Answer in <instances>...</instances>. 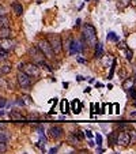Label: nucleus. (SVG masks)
Returning <instances> with one entry per match:
<instances>
[{"mask_svg":"<svg viewBox=\"0 0 136 154\" xmlns=\"http://www.w3.org/2000/svg\"><path fill=\"white\" fill-rule=\"evenodd\" d=\"M15 47V40H11V38H4L3 42H1V48L3 49H6L8 52L10 49H12V48Z\"/></svg>","mask_w":136,"mask_h":154,"instance_id":"nucleus-11","label":"nucleus"},{"mask_svg":"<svg viewBox=\"0 0 136 154\" xmlns=\"http://www.w3.org/2000/svg\"><path fill=\"white\" fill-rule=\"evenodd\" d=\"M11 135L8 131H6V130H0V142H7V140H10Z\"/></svg>","mask_w":136,"mask_h":154,"instance_id":"nucleus-19","label":"nucleus"},{"mask_svg":"<svg viewBox=\"0 0 136 154\" xmlns=\"http://www.w3.org/2000/svg\"><path fill=\"white\" fill-rule=\"evenodd\" d=\"M23 98H25V101H26V102H30V104H31V102H33V101L29 98V96H25V97H23Z\"/></svg>","mask_w":136,"mask_h":154,"instance_id":"nucleus-35","label":"nucleus"},{"mask_svg":"<svg viewBox=\"0 0 136 154\" xmlns=\"http://www.w3.org/2000/svg\"><path fill=\"white\" fill-rule=\"evenodd\" d=\"M83 40L89 47H95L97 44V33H95V27L90 23H86L83 26Z\"/></svg>","mask_w":136,"mask_h":154,"instance_id":"nucleus-1","label":"nucleus"},{"mask_svg":"<svg viewBox=\"0 0 136 154\" xmlns=\"http://www.w3.org/2000/svg\"><path fill=\"white\" fill-rule=\"evenodd\" d=\"M83 50V42L82 41H74L71 42V47H69V55H76L79 52Z\"/></svg>","mask_w":136,"mask_h":154,"instance_id":"nucleus-9","label":"nucleus"},{"mask_svg":"<svg viewBox=\"0 0 136 154\" xmlns=\"http://www.w3.org/2000/svg\"><path fill=\"white\" fill-rule=\"evenodd\" d=\"M18 83L22 89H26V87H30L31 85V79H30V75L25 74V72H19L18 74Z\"/></svg>","mask_w":136,"mask_h":154,"instance_id":"nucleus-5","label":"nucleus"},{"mask_svg":"<svg viewBox=\"0 0 136 154\" xmlns=\"http://www.w3.org/2000/svg\"><path fill=\"white\" fill-rule=\"evenodd\" d=\"M78 61H79V63H84V61H86V60H84V59H83V58H78Z\"/></svg>","mask_w":136,"mask_h":154,"instance_id":"nucleus-37","label":"nucleus"},{"mask_svg":"<svg viewBox=\"0 0 136 154\" xmlns=\"http://www.w3.org/2000/svg\"><path fill=\"white\" fill-rule=\"evenodd\" d=\"M7 151V145L6 142H0V154H4Z\"/></svg>","mask_w":136,"mask_h":154,"instance_id":"nucleus-23","label":"nucleus"},{"mask_svg":"<svg viewBox=\"0 0 136 154\" xmlns=\"http://www.w3.org/2000/svg\"><path fill=\"white\" fill-rule=\"evenodd\" d=\"M129 135H131V143H135V142H136V132H135V131H132Z\"/></svg>","mask_w":136,"mask_h":154,"instance_id":"nucleus-28","label":"nucleus"},{"mask_svg":"<svg viewBox=\"0 0 136 154\" xmlns=\"http://www.w3.org/2000/svg\"><path fill=\"white\" fill-rule=\"evenodd\" d=\"M117 143L120 145V146H122V147L131 145V135H129L128 132H125V131L117 134Z\"/></svg>","mask_w":136,"mask_h":154,"instance_id":"nucleus-6","label":"nucleus"},{"mask_svg":"<svg viewBox=\"0 0 136 154\" xmlns=\"http://www.w3.org/2000/svg\"><path fill=\"white\" fill-rule=\"evenodd\" d=\"M6 128H7L6 123H0V130H6Z\"/></svg>","mask_w":136,"mask_h":154,"instance_id":"nucleus-34","label":"nucleus"},{"mask_svg":"<svg viewBox=\"0 0 136 154\" xmlns=\"http://www.w3.org/2000/svg\"><path fill=\"white\" fill-rule=\"evenodd\" d=\"M68 142H69V145H72V146H79V143H80V139L78 138V135H69L68 136Z\"/></svg>","mask_w":136,"mask_h":154,"instance_id":"nucleus-16","label":"nucleus"},{"mask_svg":"<svg viewBox=\"0 0 136 154\" xmlns=\"http://www.w3.org/2000/svg\"><path fill=\"white\" fill-rule=\"evenodd\" d=\"M11 7H12V11H14L15 15H22L23 14V7H22V4L14 1V3L11 4Z\"/></svg>","mask_w":136,"mask_h":154,"instance_id":"nucleus-13","label":"nucleus"},{"mask_svg":"<svg viewBox=\"0 0 136 154\" xmlns=\"http://www.w3.org/2000/svg\"><path fill=\"white\" fill-rule=\"evenodd\" d=\"M56 151H57V147H53V149H50V150H49V153L54 154V153H56Z\"/></svg>","mask_w":136,"mask_h":154,"instance_id":"nucleus-36","label":"nucleus"},{"mask_svg":"<svg viewBox=\"0 0 136 154\" xmlns=\"http://www.w3.org/2000/svg\"><path fill=\"white\" fill-rule=\"evenodd\" d=\"M135 107H136V100H135Z\"/></svg>","mask_w":136,"mask_h":154,"instance_id":"nucleus-40","label":"nucleus"},{"mask_svg":"<svg viewBox=\"0 0 136 154\" xmlns=\"http://www.w3.org/2000/svg\"><path fill=\"white\" fill-rule=\"evenodd\" d=\"M10 71H11L10 63H4V64H1V67H0V74H1V75H7Z\"/></svg>","mask_w":136,"mask_h":154,"instance_id":"nucleus-20","label":"nucleus"},{"mask_svg":"<svg viewBox=\"0 0 136 154\" xmlns=\"http://www.w3.org/2000/svg\"><path fill=\"white\" fill-rule=\"evenodd\" d=\"M86 1H89V0H86Z\"/></svg>","mask_w":136,"mask_h":154,"instance_id":"nucleus-41","label":"nucleus"},{"mask_svg":"<svg viewBox=\"0 0 136 154\" xmlns=\"http://www.w3.org/2000/svg\"><path fill=\"white\" fill-rule=\"evenodd\" d=\"M8 56V53H7V50L6 49H3V48H0V59H6Z\"/></svg>","mask_w":136,"mask_h":154,"instance_id":"nucleus-25","label":"nucleus"},{"mask_svg":"<svg viewBox=\"0 0 136 154\" xmlns=\"http://www.w3.org/2000/svg\"><path fill=\"white\" fill-rule=\"evenodd\" d=\"M61 111L64 112V113H67V112H68V102L65 100L61 101Z\"/></svg>","mask_w":136,"mask_h":154,"instance_id":"nucleus-22","label":"nucleus"},{"mask_svg":"<svg viewBox=\"0 0 136 154\" xmlns=\"http://www.w3.org/2000/svg\"><path fill=\"white\" fill-rule=\"evenodd\" d=\"M10 37H11L10 27H1L0 29V38L4 40V38H10Z\"/></svg>","mask_w":136,"mask_h":154,"instance_id":"nucleus-15","label":"nucleus"},{"mask_svg":"<svg viewBox=\"0 0 136 154\" xmlns=\"http://www.w3.org/2000/svg\"><path fill=\"white\" fill-rule=\"evenodd\" d=\"M133 85H135V78H129V79H127L125 82L122 83V87H124V90L128 91L129 89H132V87H133Z\"/></svg>","mask_w":136,"mask_h":154,"instance_id":"nucleus-17","label":"nucleus"},{"mask_svg":"<svg viewBox=\"0 0 136 154\" xmlns=\"http://www.w3.org/2000/svg\"><path fill=\"white\" fill-rule=\"evenodd\" d=\"M48 41H49V44H50V47H52V49H53L54 55L61 53L63 47H61V38H60L59 34H49V36H48Z\"/></svg>","mask_w":136,"mask_h":154,"instance_id":"nucleus-3","label":"nucleus"},{"mask_svg":"<svg viewBox=\"0 0 136 154\" xmlns=\"http://www.w3.org/2000/svg\"><path fill=\"white\" fill-rule=\"evenodd\" d=\"M116 143H117V134H116V132H112L110 135H109V146L113 147Z\"/></svg>","mask_w":136,"mask_h":154,"instance_id":"nucleus-21","label":"nucleus"},{"mask_svg":"<svg viewBox=\"0 0 136 154\" xmlns=\"http://www.w3.org/2000/svg\"><path fill=\"white\" fill-rule=\"evenodd\" d=\"M107 38H109V40H115V41H117V40H118V37H117V34H115V33H109V36H107Z\"/></svg>","mask_w":136,"mask_h":154,"instance_id":"nucleus-27","label":"nucleus"},{"mask_svg":"<svg viewBox=\"0 0 136 154\" xmlns=\"http://www.w3.org/2000/svg\"><path fill=\"white\" fill-rule=\"evenodd\" d=\"M128 94H129V98H133V100H136V90H135V87L129 89L128 90Z\"/></svg>","mask_w":136,"mask_h":154,"instance_id":"nucleus-24","label":"nucleus"},{"mask_svg":"<svg viewBox=\"0 0 136 154\" xmlns=\"http://www.w3.org/2000/svg\"><path fill=\"white\" fill-rule=\"evenodd\" d=\"M19 70L30 76H38L39 75L38 65L33 64V63H21V64H19Z\"/></svg>","mask_w":136,"mask_h":154,"instance_id":"nucleus-2","label":"nucleus"},{"mask_svg":"<svg viewBox=\"0 0 136 154\" xmlns=\"http://www.w3.org/2000/svg\"><path fill=\"white\" fill-rule=\"evenodd\" d=\"M7 14V11H6V8L3 7V6H0V15H6Z\"/></svg>","mask_w":136,"mask_h":154,"instance_id":"nucleus-32","label":"nucleus"},{"mask_svg":"<svg viewBox=\"0 0 136 154\" xmlns=\"http://www.w3.org/2000/svg\"><path fill=\"white\" fill-rule=\"evenodd\" d=\"M118 127H120V128H121V130H125V128H131V125H129L128 123H120V124H118Z\"/></svg>","mask_w":136,"mask_h":154,"instance_id":"nucleus-26","label":"nucleus"},{"mask_svg":"<svg viewBox=\"0 0 136 154\" xmlns=\"http://www.w3.org/2000/svg\"><path fill=\"white\" fill-rule=\"evenodd\" d=\"M104 52H105L104 44L102 42L95 44V58H102V56H104Z\"/></svg>","mask_w":136,"mask_h":154,"instance_id":"nucleus-14","label":"nucleus"},{"mask_svg":"<svg viewBox=\"0 0 136 154\" xmlns=\"http://www.w3.org/2000/svg\"><path fill=\"white\" fill-rule=\"evenodd\" d=\"M6 104H7V100L6 98H0V109L6 107Z\"/></svg>","mask_w":136,"mask_h":154,"instance_id":"nucleus-29","label":"nucleus"},{"mask_svg":"<svg viewBox=\"0 0 136 154\" xmlns=\"http://www.w3.org/2000/svg\"><path fill=\"white\" fill-rule=\"evenodd\" d=\"M49 135L53 138V139H60L63 136V128L60 125H53L49 128Z\"/></svg>","mask_w":136,"mask_h":154,"instance_id":"nucleus-8","label":"nucleus"},{"mask_svg":"<svg viewBox=\"0 0 136 154\" xmlns=\"http://www.w3.org/2000/svg\"><path fill=\"white\" fill-rule=\"evenodd\" d=\"M37 48H38L41 52H42V55L45 56V58H53L54 53H53V49H52V47H50L49 41H47V40H39L38 44H37Z\"/></svg>","mask_w":136,"mask_h":154,"instance_id":"nucleus-4","label":"nucleus"},{"mask_svg":"<svg viewBox=\"0 0 136 154\" xmlns=\"http://www.w3.org/2000/svg\"><path fill=\"white\" fill-rule=\"evenodd\" d=\"M82 108H83V104L79 100H74V101H72V111H74L75 115H79V113L82 112Z\"/></svg>","mask_w":136,"mask_h":154,"instance_id":"nucleus-12","label":"nucleus"},{"mask_svg":"<svg viewBox=\"0 0 136 154\" xmlns=\"http://www.w3.org/2000/svg\"><path fill=\"white\" fill-rule=\"evenodd\" d=\"M127 58H128V60H131L132 59V50H127Z\"/></svg>","mask_w":136,"mask_h":154,"instance_id":"nucleus-33","label":"nucleus"},{"mask_svg":"<svg viewBox=\"0 0 136 154\" xmlns=\"http://www.w3.org/2000/svg\"><path fill=\"white\" fill-rule=\"evenodd\" d=\"M131 116H132V117H135V116H136V112H132V113H131Z\"/></svg>","mask_w":136,"mask_h":154,"instance_id":"nucleus-39","label":"nucleus"},{"mask_svg":"<svg viewBox=\"0 0 136 154\" xmlns=\"http://www.w3.org/2000/svg\"><path fill=\"white\" fill-rule=\"evenodd\" d=\"M4 115H6V112H4L3 109H0V117H1V116H4Z\"/></svg>","mask_w":136,"mask_h":154,"instance_id":"nucleus-38","label":"nucleus"},{"mask_svg":"<svg viewBox=\"0 0 136 154\" xmlns=\"http://www.w3.org/2000/svg\"><path fill=\"white\" fill-rule=\"evenodd\" d=\"M10 117L14 120V122H25L26 120V116L22 115L19 111H16V109H14V111L10 112Z\"/></svg>","mask_w":136,"mask_h":154,"instance_id":"nucleus-10","label":"nucleus"},{"mask_svg":"<svg viewBox=\"0 0 136 154\" xmlns=\"http://www.w3.org/2000/svg\"><path fill=\"white\" fill-rule=\"evenodd\" d=\"M8 25H10V19H8L7 14L0 15V29L1 27H8Z\"/></svg>","mask_w":136,"mask_h":154,"instance_id":"nucleus-18","label":"nucleus"},{"mask_svg":"<svg viewBox=\"0 0 136 154\" xmlns=\"http://www.w3.org/2000/svg\"><path fill=\"white\" fill-rule=\"evenodd\" d=\"M95 138H97V145L102 143V135H101V134H97V135H95Z\"/></svg>","mask_w":136,"mask_h":154,"instance_id":"nucleus-30","label":"nucleus"},{"mask_svg":"<svg viewBox=\"0 0 136 154\" xmlns=\"http://www.w3.org/2000/svg\"><path fill=\"white\" fill-rule=\"evenodd\" d=\"M84 135H86L87 138H90V139H93V132H91L90 130H86V134H84Z\"/></svg>","mask_w":136,"mask_h":154,"instance_id":"nucleus-31","label":"nucleus"},{"mask_svg":"<svg viewBox=\"0 0 136 154\" xmlns=\"http://www.w3.org/2000/svg\"><path fill=\"white\" fill-rule=\"evenodd\" d=\"M30 56H31L33 59H34V61H36L37 64H44L45 63V56L42 55V52L39 49H36V48H31L30 49Z\"/></svg>","mask_w":136,"mask_h":154,"instance_id":"nucleus-7","label":"nucleus"}]
</instances>
